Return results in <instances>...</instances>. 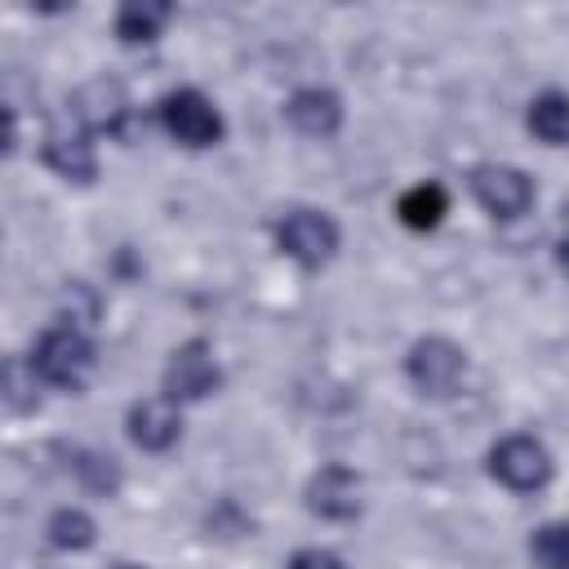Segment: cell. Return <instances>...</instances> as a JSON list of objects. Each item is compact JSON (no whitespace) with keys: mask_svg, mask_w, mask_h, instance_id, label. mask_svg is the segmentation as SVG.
Instances as JSON below:
<instances>
[{"mask_svg":"<svg viewBox=\"0 0 569 569\" xmlns=\"http://www.w3.org/2000/svg\"><path fill=\"white\" fill-rule=\"evenodd\" d=\"M27 360H31V369L40 373L44 387L84 391V382H89V373H93V365H98V347H93V338H89L80 325L58 320V325H49V329L36 338V347H31Z\"/></svg>","mask_w":569,"mask_h":569,"instance_id":"cell-1","label":"cell"},{"mask_svg":"<svg viewBox=\"0 0 569 569\" xmlns=\"http://www.w3.org/2000/svg\"><path fill=\"white\" fill-rule=\"evenodd\" d=\"M271 231H276V249H280L284 258H293L302 271H320V267L338 253V244H342L338 222H333L325 209H311V204L284 209Z\"/></svg>","mask_w":569,"mask_h":569,"instance_id":"cell-2","label":"cell"},{"mask_svg":"<svg viewBox=\"0 0 569 569\" xmlns=\"http://www.w3.org/2000/svg\"><path fill=\"white\" fill-rule=\"evenodd\" d=\"M489 476L498 485H507L511 493H538L551 485L556 476V462H551V449L529 436V431H511L502 436L493 449H489Z\"/></svg>","mask_w":569,"mask_h":569,"instance_id":"cell-3","label":"cell"},{"mask_svg":"<svg viewBox=\"0 0 569 569\" xmlns=\"http://www.w3.org/2000/svg\"><path fill=\"white\" fill-rule=\"evenodd\" d=\"M156 116H160L164 133H169L173 142L191 147V151L218 147V142H222V133H227L222 111H218L200 89H173V93H164V98H160V107H156Z\"/></svg>","mask_w":569,"mask_h":569,"instance_id":"cell-4","label":"cell"},{"mask_svg":"<svg viewBox=\"0 0 569 569\" xmlns=\"http://www.w3.org/2000/svg\"><path fill=\"white\" fill-rule=\"evenodd\" d=\"M405 373H409V382H413L422 396L445 400V396L458 391V382H462V373H467V351H462L453 338L427 333V338H418V342L409 347Z\"/></svg>","mask_w":569,"mask_h":569,"instance_id":"cell-5","label":"cell"},{"mask_svg":"<svg viewBox=\"0 0 569 569\" xmlns=\"http://www.w3.org/2000/svg\"><path fill=\"white\" fill-rule=\"evenodd\" d=\"M164 396L173 405H191V400H204L222 387V365L213 356V347L204 338H187L169 351V365H164V378H160Z\"/></svg>","mask_w":569,"mask_h":569,"instance_id":"cell-6","label":"cell"},{"mask_svg":"<svg viewBox=\"0 0 569 569\" xmlns=\"http://www.w3.org/2000/svg\"><path fill=\"white\" fill-rule=\"evenodd\" d=\"M471 196L476 204L489 213V218H525L533 209V178L520 169V164H502V160H489V164H476L471 169Z\"/></svg>","mask_w":569,"mask_h":569,"instance_id":"cell-7","label":"cell"},{"mask_svg":"<svg viewBox=\"0 0 569 569\" xmlns=\"http://www.w3.org/2000/svg\"><path fill=\"white\" fill-rule=\"evenodd\" d=\"M129 116H133V102H129L124 84L111 80V76L89 80V84L71 98V120L84 124L89 133H116V138H124Z\"/></svg>","mask_w":569,"mask_h":569,"instance_id":"cell-8","label":"cell"},{"mask_svg":"<svg viewBox=\"0 0 569 569\" xmlns=\"http://www.w3.org/2000/svg\"><path fill=\"white\" fill-rule=\"evenodd\" d=\"M302 498H307V511L311 516H320L329 525H347V520L360 516V476L351 467H342V462H325L307 480Z\"/></svg>","mask_w":569,"mask_h":569,"instance_id":"cell-9","label":"cell"},{"mask_svg":"<svg viewBox=\"0 0 569 569\" xmlns=\"http://www.w3.org/2000/svg\"><path fill=\"white\" fill-rule=\"evenodd\" d=\"M40 160H44L58 178L80 182V187H89V182L98 178V151H93V142H89V129L76 124V120H58V124L44 133Z\"/></svg>","mask_w":569,"mask_h":569,"instance_id":"cell-10","label":"cell"},{"mask_svg":"<svg viewBox=\"0 0 569 569\" xmlns=\"http://www.w3.org/2000/svg\"><path fill=\"white\" fill-rule=\"evenodd\" d=\"M124 431H129V440L142 453H164L182 436V413H178V405L169 396H147V400H133L129 405Z\"/></svg>","mask_w":569,"mask_h":569,"instance_id":"cell-11","label":"cell"},{"mask_svg":"<svg viewBox=\"0 0 569 569\" xmlns=\"http://www.w3.org/2000/svg\"><path fill=\"white\" fill-rule=\"evenodd\" d=\"M284 120L302 138H333L342 129V98L333 89H320V84L293 89L289 102H284Z\"/></svg>","mask_w":569,"mask_h":569,"instance_id":"cell-12","label":"cell"},{"mask_svg":"<svg viewBox=\"0 0 569 569\" xmlns=\"http://www.w3.org/2000/svg\"><path fill=\"white\" fill-rule=\"evenodd\" d=\"M58 453H62L71 480H76L84 493H93V498H116V493H120L124 471H120V462H116L111 453L89 449V445H58Z\"/></svg>","mask_w":569,"mask_h":569,"instance_id":"cell-13","label":"cell"},{"mask_svg":"<svg viewBox=\"0 0 569 569\" xmlns=\"http://www.w3.org/2000/svg\"><path fill=\"white\" fill-rule=\"evenodd\" d=\"M525 124L538 142L547 147H569V93L565 89H542L538 98H529Z\"/></svg>","mask_w":569,"mask_h":569,"instance_id":"cell-14","label":"cell"},{"mask_svg":"<svg viewBox=\"0 0 569 569\" xmlns=\"http://www.w3.org/2000/svg\"><path fill=\"white\" fill-rule=\"evenodd\" d=\"M173 18V4H160V0H129L116 9V40L120 44H151L160 40L164 22Z\"/></svg>","mask_w":569,"mask_h":569,"instance_id":"cell-15","label":"cell"},{"mask_svg":"<svg viewBox=\"0 0 569 569\" xmlns=\"http://www.w3.org/2000/svg\"><path fill=\"white\" fill-rule=\"evenodd\" d=\"M396 213L409 231H436L449 213V191L440 182H418L396 200Z\"/></svg>","mask_w":569,"mask_h":569,"instance_id":"cell-16","label":"cell"},{"mask_svg":"<svg viewBox=\"0 0 569 569\" xmlns=\"http://www.w3.org/2000/svg\"><path fill=\"white\" fill-rule=\"evenodd\" d=\"M44 533H49V542H53L58 551H89L93 538H98V525H93V516L80 511V507H58V511L49 516Z\"/></svg>","mask_w":569,"mask_h":569,"instance_id":"cell-17","label":"cell"},{"mask_svg":"<svg viewBox=\"0 0 569 569\" xmlns=\"http://www.w3.org/2000/svg\"><path fill=\"white\" fill-rule=\"evenodd\" d=\"M529 560L533 569H569V520H547L529 533Z\"/></svg>","mask_w":569,"mask_h":569,"instance_id":"cell-18","label":"cell"},{"mask_svg":"<svg viewBox=\"0 0 569 569\" xmlns=\"http://www.w3.org/2000/svg\"><path fill=\"white\" fill-rule=\"evenodd\" d=\"M36 382H40V373L31 369V360H22V356H9L4 360V405L13 413H31L40 405Z\"/></svg>","mask_w":569,"mask_h":569,"instance_id":"cell-19","label":"cell"},{"mask_svg":"<svg viewBox=\"0 0 569 569\" xmlns=\"http://www.w3.org/2000/svg\"><path fill=\"white\" fill-rule=\"evenodd\" d=\"M289 569H347V565L325 547H302V551L289 556Z\"/></svg>","mask_w":569,"mask_h":569,"instance_id":"cell-20","label":"cell"},{"mask_svg":"<svg viewBox=\"0 0 569 569\" xmlns=\"http://www.w3.org/2000/svg\"><path fill=\"white\" fill-rule=\"evenodd\" d=\"M556 267H560V271L569 276V227H565V240L556 244Z\"/></svg>","mask_w":569,"mask_h":569,"instance_id":"cell-21","label":"cell"},{"mask_svg":"<svg viewBox=\"0 0 569 569\" xmlns=\"http://www.w3.org/2000/svg\"><path fill=\"white\" fill-rule=\"evenodd\" d=\"M560 213H565V227H569V200H565V209H560Z\"/></svg>","mask_w":569,"mask_h":569,"instance_id":"cell-22","label":"cell"},{"mask_svg":"<svg viewBox=\"0 0 569 569\" xmlns=\"http://www.w3.org/2000/svg\"><path fill=\"white\" fill-rule=\"evenodd\" d=\"M116 569H147V565H116Z\"/></svg>","mask_w":569,"mask_h":569,"instance_id":"cell-23","label":"cell"}]
</instances>
